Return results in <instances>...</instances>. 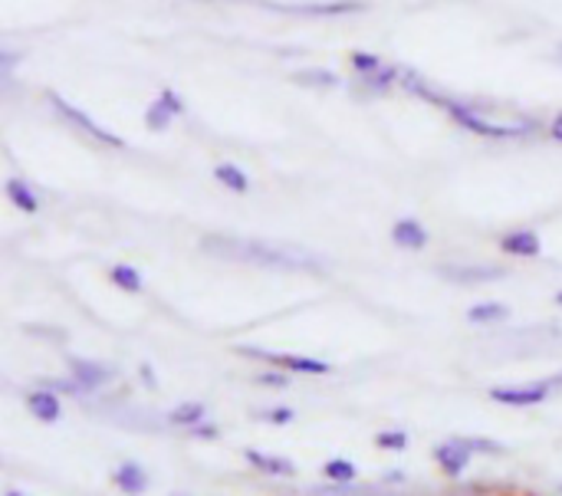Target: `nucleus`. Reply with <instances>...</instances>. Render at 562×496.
<instances>
[{"label":"nucleus","instance_id":"2","mask_svg":"<svg viewBox=\"0 0 562 496\" xmlns=\"http://www.w3.org/2000/svg\"><path fill=\"white\" fill-rule=\"evenodd\" d=\"M445 109L451 112V119H454L461 128L477 132V135H487V138H514V135L537 132V119H524V122H517V125H510V122H491V119L477 115L474 105H468V102H461V99H451Z\"/></svg>","mask_w":562,"mask_h":496},{"label":"nucleus","instance_id":"24","mask_svg":"<svg viewBox=\"0 0 562 496\" xmlns=\"http://www.w3.org/2000/svg\"><path fill=\"white\" fill-rule=\"evenodd\" d=\"M375 444H379L382 451H405V448H408V435H405V431H382V435L375 438Z\"/></svg>","mask_w":562,"mask_h":496},{"label":"nucleus","instance_id":"26","mask_svg":"<svg viewBox=\"0 0 562 496\" xmlns=\"http://www.w3.org/2000/svg\"><path fill=\"white\" fill-rule=\"evenodd\" d=\"M464 441L471 444L474 454H504V444L497 441H487V438H464Z\"/></svg>","mask_w":562,"mask_h":496},{"label":"nucleus","instance_id":"25","mask_svg":"<svg viewBox=\"0 0 562 496\" xmlns=\"http://www.w3.org/2000/svg\"><path fill=\"white\" fill-rule=\"evenodd\" d=\"M382 66V59L375 56V53H352V69L359 72V76H366V72H375Z\"/></svg>","mask_w":562,"mask_h":496},{"label":"nucleus","instance_id":"10","mask_svg":"<svg viewBox=\"0 0 562 496\" xmlns=\"http://www.w3.org/2000/svg\"><path fill=\"white\" fill-rule=\"evenodd\" d=\"M501 250L510 253V257H540L543 253V240H540L537 230L520 227V230H510V234L501 237Z\"/></svg>","mask_w":562,"mask_h":496},{"label":"nucleus","instance_id":"9","mask_svg":"<svg viewBox=\"0 0 562 496\" xmlns=\"http://www.w3.org/2000/svg\"><path fill=\"white\" fill-rule=\"evenodd\" d=\"M69 372L76 379V385L82 392H99L102 385H109L115 379V372L109 365H99V362H89V359H69Z\"/></svg>","mask_w":562,"mask_h":496},{"label":"nucleus","instance_id":"34","mask_svg":"<svg viewBox=\"0 0 562 496\" xmlns=\"http://www.w3.org/2000/svg\"><path fill=\"white\" fill-rule=\"evenodd\" d=\"M553 59H557V63H560V66H562V43H560V46H557V53H553Z\"/></svg>","mask_w":562,"mask_h":496},{"label":"nucleus","instance_id":"5","mask_svg":"<svg viewBox=\"0 0 562 496\" xmlns=\"http://www.w3.org/2000/svg\"><path fill=\"white\" fill-rule=\"evenodd\" d=\"M240 356H250V359H260V362H270L283 372H300V375H326L329 372V362L323 359H306V356H283V352H267V349H254V346H240Z\"/></svg>","mask_w":562,"mask_h":496},{"label":"nucleus","instance_id":"1","mask_svg":"<svg viewBox=\"0 0 562 496\" xmlns=\"http://www.w3.org/2000/svg\"><path fill=\"white\" fill-rule=\"evenodd\" d=\"M201 250L207 257L217 260H234V263H250V267H270V270H323V263L306 253V250H290V247H277V244H263V240H250V237H204Z\"/></svg>","mask_w":562,"mask_h":496},{"label":"nucleus","instance_id":"3","mask_svg":"<svg viewBox=\"0 0 562 496\" xmlns=\"http://www.w3.org/2000/svg\"><path fill=\"white\" fill-rule=\"evenodd\" d=\"M46 102L63 115V122H69L72 128H79V132H86L92 142H99V145H109V148H125V142L119 138V135H112L109 128H102L92 115H86L82 109H76L72 102H66L59 92H46Z\"/></svg>","mask_w":562,"mask_h":496},{"label":"nucleus","instance_id":"7","mask_svg":"<svg viewBox=\"0 0 562 496\" xmlns=\"http://www.w3.org/2000/svg\"><path fill=\"white\" fill-rule=\"evenodd\" d=\"M553 379L547 382H533V385H520V388H494L491 398L501 405H514V408H530V405H543L553 392Z\"/></svg>","mask_w":562,"mask_h":496},{"label":"nucleus","instance_id":"27","mask_svg":"<svg viewBox=\"0 0 562 496\" xmlns=\"http://www.w3.org/2000/svg\"><path fill=\"white\" fill-rule=\"evenodd\" d=\"M158 99H161V102H165V105H168L175 115H184V99H181L175 89H161V95H158Z\"/></svg>","mask_w":562,"mask_h":496},{"label":"nucleus","instance_id":"19","mask_svg":"<svg viewBox=\"0 0 562 496\" xmlns=\"http://www.w3.org/2000/svg\"><path fill=\"white\" fill-rule=\"evenodd\" d=\"M109 280H112L119 290H125V293H142V273H138L135 267L115 263V267L109 270Z\"/></svg>","mask_w":562,"mask_h":496},{"label":"nucleus","instance_id":"20","mask_svg":"<svg viewBox=\"0 0 562 496\" xmlns=\"http://www.w3.org/2000/svg\"><path fill=\"white\" fill-rule=\"evenodd\" d=\"M510 316V309L504 303H481L474 309H468V319L477 323V326H487V323H504Z\"/></svg>","mask_w":562,"mask_h":496},{"label":"nucleus","instance_id":"11","mask_svg":"<svg viewBox=\"0 0 562 496\" xmlns=\"http://www.w3.org/2000/svg\"><path fill=\"white\" fill-rule=\"evenodd\" d=\"M26 412L43 421V425H53L59 421L63 408H59V398H56V388H40V392H30L26 395Z\"/></svg>","mask_w":562,"mask_h":496},{"label":"nucleus","instance_id":"29","mask_svg":"<svg viewBox=\"0 0 562 496\" xmlns=\"http://www.w3.org/2000/svg\"><path fill=\"white\" fill-rule=\"evenodd\" d=\"M257 418H267V421H273V425H290V421H293V408H273V412H263V415H257Z\"/></svg>","mask_w":562,"mask_h":496},{"label":"nucleus","instance_id":"12","mask_svg":"<svg viewBox=\"0 0 562 496\" xmlns=\"http://www.w3.org/2000/svg\"><path fill=\"white\" fill-rule=\"evenodd\" d=\"M244 461L270 477H296V464L286 461V458H273V454H263V451H244Z\"/></svg>","mask_w":562,"mask_h":496},{"label":"nucleus","instance_id":"6","mask_svg":"<svg viewBox=\"0 0 562 496\" xmlns=\"http://www.w3.org/2000/svg\"><path fill=\"white\" fill-rule=\"evenodd\" d=\"M267 10L280 13H306V16H346V13H362V0H329V3H273V0H257Z\"/></svg>","mask_w":562,"mask_h":496},{"label":"nucleus","instance_id":"4","mask_svg":"<svg viewBox=\"0 0 562 496\" xmlns=\"http://www.w3.org/2000/svg\"><path fill=\"white\" fill-rule=\"evenodd\" d=\"M435 273L441 280H451V283H461V286L497 283V280L507 277V270L497 267V263H441V267H435Z\"/></svg>","mask_w":562,"mask_h":496},{"label":"nucleus","instance_id":"22","mask_svg":"<svg viewBox=\"0 0 562 496\" xmlns=\"http://www.w3.org/2000/svg\"><path fill=\"white\" fill-rule=\"evenodd\" d=\"M171 119H175V112H171L161 99H155V102L148 105V112H145V128H148V132H165V128L171 125Z\"/></svg>","mask_w":562,"mask_h":496},{"label":"nucleus","instance_id":"17","mask_svg":"<svg viewBox=\"0 0 562 496\" xmlns=\"http://www.w3.org/2000/svg\"><path fill=\"white\" fill-rule=\"evenodd\" d=\"M214 178L227 188V191H234V194H247L250 191V178L244 174V168H237V165H217L214 168Z\"/></svg>","mask_w":562,"mask_h":496},{"label":"nucleus","instance_id":"8","mask_svg":"<svg viewBox=\"0 0 562 496\" xmlns=\"http://www.w3.org/2000/svg\"><path fill=\"white\" fill-rule=\"evenodd\" d=\"M471 458H474V451H471V444H468L464 438H451V441H445L441 448H435V461H438V467H441L448 477H461V474L468 471Z\"/></svg>","mask_w":562,"mask_h":496},{"label":"nucleus","instance_id":"16","mask_svg":"<svg viewBox=\"0 0 562 496\" xmlns=\"http://www.w3.org/2000/svg\"><path fill=\"white\" fill-rule=\"evenodd\" d=\"M7 198L13 201V207H16V211H26V214H33V211L40 207L36 191H33L23 178H10V181H7Z\"/></svg>","mask_w":562,"mask_h":496},{"label":"nucleus","instance_id":"14","mask_svg":"<svg viewBox=\"0 0 562 496\" xmlns=\"http://www.w3.org/2000/svg\"><path fill=\"white\" fill-rule=\"evenodd\" d=\"M112 481H115V487H119L122 494H145V491H148V474H145V467L135 464V461L119 464L115 474H112Z\"/></svg>","mask_w":562,"mask_h":496},{"label":"nucleus","instance_id":"30","mask_svg":"<svg viewBox=\"0 0 562 496\" xmlns=\"http://www.w3.org/2000/svg\"><path fill=\"white\" fill-rule=\"evenodd\" d=\"M16 53H10V49H0V72H3V79H10V72H13V66H16Z\"/></svg>","mask_w":562,"mask_h":496},{"label":"nucleus","instance_id":"33","mask_svg":"<svg viewBox=\"0 0 562 496\" xmlns=\"http://www.w3.org/2000/svg\"><path fill=\"white\" fill-rule=\"evenodd\" d=\"M142 379H145L148 385H155V375H151V369H148V365H142Z\"/></svg>","mask_w":562,"mask_h":496},{"label":"nucleus","instance_id":"35","mask_svg":"<svg viewBox=\"0 0 562 496\" xmlns=\"http://www.w3.org/2000/svg\"><path fill=\"white\" fill-rule=\"evenodd\" d=\"M553 385H557V388H560V385H562V375H557V379H553Z\"/></svg>","mask_w":562,"mask_h":496},{"label":"nucleus","instance_id":"23","mask_svg":"<svg viewBox=\"0 0 562 496\" xmlns=\"http://www.w3.org/2000/svg\"><path fill=\"white\" fill-rule=\"evenodd\" d=\"M323 474H326L329 481H336V484H356V477H359L356 464H352V461H339V458L326 461V464H323Z\"/></svg>","mask_w":562,"mask_h":496},{"label":"nucleus","instance_id":"28","mask_svg":"<svg viewBox=\"0 0 562 496\" xmlns=\"http://www.w3.org/2000/svg\"><path fill=\"white\" fill-rule=\"evenodd\" d=\"M257 385H270V388H286L290 385V379L283 375V369L280 372H263L260 379H257Z\"/></svg>","mask_w":562,"mask_h":496},{"label":"nucleus","instance_id":"21","mask_svg":"<svg viewBox=\"0 0 562 496\" xmlns=\"http://www.w3.org/2000/svg\"><path fill=\"white\" fill-rule=\"evenodd\" d=\"M293 82H300V86H316V89H333V86H339V76L329 72V69H300V72L293 76Z\"/></svg>","mask_w":562,"mask_h":496},{"label":"nucleus","instance_id":"36","mask_svg":"<svg viewBox=\"0 0 562 496\" xmlns=\"http://www.w3.org/2000/svg\"><path fill=\"white\" fill-rule=\"evenodd\" d=\"M557 306H562V293H557Z\"/></svg>","mask_w":562,"mask_h":496},{"label":"nucleus","instance_id":"32","mask_svg":"<svg viewBox=\"0 0 562 496\" xmlns=\"http://www.w3.org/2000/svg\"><path fill=\"white\" fill-rule=\"evenodd\" d=\"M550 135L557 138V142H562V112L553 119V125H550Z\"/></svg>","mask_w":562,"mask_h":496},{"label":"nucleus","instance_id":"18","mask_svg":"<svg viewBox=\"0 0 562 496\" xmlns=\"http://www.w3.org/2000/svg\"><path fill=\"white\" fill-rule=\"evenodd\" d=\"M204 415H207V408H204L201 402H184V405H178L175 412H168V421L178 425V428H194V425L204 421Z\"/></svg>","mask_w":562,"mask_h":496},{"label":"nucleus","instance_id":"13","mask_svg":"<svg viewBox=\"0 0 562 496\" xmlns=\"http://www.w3.org/2000/svg\"><path fill=\"white\" fill-rule=\"evenodd\" d=\"M392 240L405 250H425L428 247V230L422 227V221L415 217H405L392 227Z\"/></svg>","mask_w":562,"mask_h":496},{"label":"nucleus","instance_id":"37","mask_svg":"<svg viewBox=\"0 0 562 496\" xmlns=\"http://www.w3.org/2000/svg\"><path fill=\"white\" fill-rule=\"evenodd\" d=\"M560 491H562V487H560Z\"/></svg>","mask_w":562,"mask_h":496},{"label":"nucleus","instance_id":"31","mask_svg":"<svg viewBox=\"0 0 562 496\" xmlns=\"http://www.w3.org/2000/svg\"><path fill=\"white\" fill-rule=\"evenodd\" d=\"M191 435H194L198 441H217V435H221V431H217L214 425H194V428H191Z\"/></svg>","mask_w":562,"mask_h":496},{"label":"nucleus","instance_id":"15","mask_svg":"<svg viewBox=\"0 0 562 496\" xmlns=\"http://www.w3.org/2000/svg\"><path fill=\"white\" fill-rule=\"evenodd\" d=\"M402 79V69L398 66H379L375 72H366L362 76V89L372 92V95H389V89Z\"/></svg>","mask_w":562,"mask_h":496}]
</instances>
